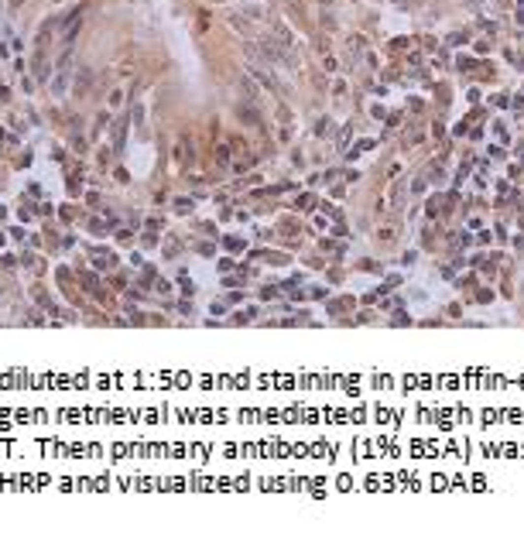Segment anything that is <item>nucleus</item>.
<instances>
[{
    "label": "nucleus",
    "mask_w": 524,
    "mask_h": 534,
    "mask_svg": "<svg viewBox=\"0 0 524 534\" xmlns=\"http://www.w3.org/2000/svg\"><path fill=\"white\" fill-rule=\"evenodd\" d=\"M229 21H233V28H236V31H240V34H247V38H250V28H247V24H243V17H236V14H233V17H229Z\"/></svg>",
    "instance_id": "obj_1"
},
{
    "label": "nucleus",
    "mask_w": 524,
    "mask_h": 534,
    "mask_svg": "<svg viewBox=\"0 0 524 534\" xmlns=\"http://www.w3.org/2000/svg\"><path fill=\"white\" fill-rule=\"evenodd\" d=\"M240 86H243V93H247V96H250V99H254V96H257V89H254V82H250V79H240Z\"/></svg>",
    "instance_id": "obj_2"
}]
</instances>
